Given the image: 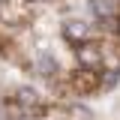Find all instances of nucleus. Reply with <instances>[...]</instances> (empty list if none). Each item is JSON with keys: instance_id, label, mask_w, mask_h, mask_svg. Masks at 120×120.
I'll return each mask as SVG.
<instances>
[{"instance_id": "obj_2", "label": "nucleus", "mask_w": 120, "mask_h": 120, "mask_svg": "<svg viewBox=\"0 0 120 120\" xmlns=\"http://www.w3.org/2000/svg\"><path fill=\"white\" fill-rule=\"evenodd\" d=\"M75 60L81 63V69H102L105 60H102V48L96 42H78L75 45Z\"/></svg>"}, {"instance_id": "obj_3", "label": "nucleus", "mask_w": 120, "mask_h": 120, "mask_svg": "<svg viewBox=\"0 0 120 120\" xmlns=\"http://www.w3.org/2000/svg\"><path fill=\"white\" fill-rule=\"evenodd\" d=\"M63 33H66V39H72V42L78 45V42H87V36H90V27L84 24V21H66Z\"/></svg>"}, {"instance_id": "obj_1", "label": "nucleus", "mask_w": 120, "mask_h": 120, "mask_svg": "<svg viewBox=\"0 0 120 120\" xmlns=\"http://www.w3.org/2000/svg\"><path fill=\"white\" fill-rule=\"evenodd\" d=\"M66 84L72 90V96H90L102 87V69H78L66 78Z\"/></svg>"}]
</instances>
